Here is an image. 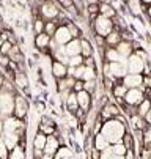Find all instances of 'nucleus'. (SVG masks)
I'll return each instance as SVG.
<instances>
[{
  "mask_svg": "<svg viewBox=\"0 0 151 159\" xmlns=\"http://www.w3.org/2000/svg\"><path fill=\"white\" fill-rule=\"evenodd\" d=\"M148 14H149V17H151V8H149V10H148Z\"/></svg>",
  "mask_w": 151,
  "mask_h": 159,
  "instance_id": "57",
  "label": "nucleus"
},
{
  "mask_svg": "<svg viewBox=\"0 0 151 159\" xmlns=\"http://www.w3.org/2000/svg\"><path fill=\"white\" fill-rule=\"evenodd\" d=\"M46 142H47V135L42 134L39 131H36L35 137H33V150H42L44 151V147H46Z\"/></svg>",
  "mask_w": 151,
  "mask_h": 159,
  "instance_id": "22",
  "label": "nucleus"
},
{
  "mask_svg": "<svg viewBox=\"0 0 151 159\" xmlns=\"http://www.w3.org/2000/svg\"><path fill=\"white\" fill-rule=\"evenodd\" d=\"M127 7L132 11V14H139L140 13V3L139 0H127Z\"/></svg>",
  "mask_w": 151,
  "mask_h": 159,
  "instance_id": "38",
  "label": "nucleus"
},
{
  "mask_svg": "<svg viewBox=\"0 0 151 159\" xmlns=\"http://www.w3.org/2000/svg\"><path fill=\"white\" fill-rule=\"evenodd\" d=\"M83 65L87 66V68H96V65H95V58H93V57L83 58Z\"/></svg>",
  "mask_w": 151,
  "mask_h": 159,
  "instance_id": "46",
  "label": "nucleus"
},
{
  "mask_svg": "<svg viewBox=\"0 0 151 159\" xmlns=\"http://www.w3.org/2000/svg\"><path fill=\"white\" fill-rule=\"evenodd\" d=\"M101 159H124V156H117V154H113V153H112V148L109 147L105 151H102Z\"/></svg>",
  "mask_w": 151,
  "mask_h": 159,
  "instance_id": "39",
  "label": "nucleus"
},
{
  "mask_svg": "<svg viewBox=\"0 0 151 159\" xmlns=\"http://www.w3.org/2000/svg\"><path fill=\"white\" fill-rule=\"evenodd\" d=\"M25 147H27V140L20 142L17 147H14V148L10 151V156H8V159H27Z\"/></svg>",
  "mask_w": 151,
  "mask_h": 159,
  "instance_id": "19",
  "label": "nucleus"
},
{
  "mask_svg": "<svg viewBox=\"0 0 151 159\" xmlns=\"http://www.w3.org/2000/svg\"><path fill=\"white\" fill-rule=\"evenodd\" d=\"M83 65V57L82 55H76V57H69V61H68V66L69 68H77Z\"/></svg>",
  "mask_w": 151,
  "mask_h": 159,
  "instance_id": "37",
  "label": "nucleus"
},
{
  "mask_svg": "<svg viewBox=\"0 0 151 159\" xmlns=\"http://www.w3.org/2000/svg\"><path fill=\"white\" fill-rule=\"evenodd\" d=\"M13 84H14L16 90H19V92H29L30 80H29V76H27L24 71H16V73H14Z\"/></svg>",
  "mask_w": 151,
  "mask_h": 159,
  "instance_id": "9",
  "label": "nucleus"
},
{
  "mask_svg": "<svg viewBox=\"0 0 151 159\" xmlns=\"http://www.w3.org/2000/svg\"><path fill=\"white\" fill-rule=\"evenodd\" d=\"M33 30H35L36 35L44 33V22H42L41 19H36V20H35V24H33Z\"/></svg>",
  "mask_w": 151,
  "mask_h": 159,
  "instance_id": "42",
  "label": "nucleus"
},
{
  "mask_svg": "<svg viewBox=\"0 0 151 159\" xmlns=\"http://www.w3.org/2000/svg\"><path fill=\"white\" fill-rule=\"evenodd\" d=\"M121 84L127 88H140L143 85V74H126L121 79Z\"/></svg>",
  "mask_w": 151,
  "mask_h": 159,
  "instance_id": "12",
  "label": "nucleus"
},
{
  "mask_svg": "<svg viewBox=\"0 0 151 159\" xmlns=\"http://www.w3.org/2000/svg\"><path fill=\"white\" fill-rule=\"evenodd\" d=\"M82 80L83 82H87V80H98V71H96V68H87V66H85Z\"/></svg>",
  "mask_w": 151,
  "mask_h": 159,
  "instance_id": "30",
  "label": "nucleus"
},
{
  "mask_svg": "<svg viewBox=\"0 0 151 159\" xmlns=\"http://www.w3.org/2000/svg\"><path fill=\"white\" fill-rule=\"evenodd\" d=\"M41 14L44 16L46 19L52 20V19H55L58 16V8L55 7V3L46 2V3H42V7H41Z\"/></svg>",
  "mask_w": 151,
  "mask_h": 159,
  "instance_id": "18",
  "label": "nucleus"
},
{
  "mask_svg": "<svg viewBox=\"0 0 151 159\" xmlns=\"http://www.w3.org/2000/svg\"><path fill=\"white\" fill-rule=\"evenodd\" d=\"M83 90L93 96L95 92L98 90V80H87V82H83Z\"/></svg>",
  "mask_w": 151,
  "mask_h": 159,
  "instance_id": "32",
  "label": "nucleus"
},
{
  "mask_svg": "<svg viewBox=\"0 0 151 159\" xmlns=\"http://www.w3.org/2000/svg\"><path fill=\"white\" fill-rule=\"evenodd\" d=\"M64 52L68 57H76V55H82V44L80 39H71L66 46H64Z\"/></svg>",
  "mask_w": 151,
  "mask_h": 159,
  "instance_id": "16",
  "label": "nucleus"
},
{
  "mask_svg": "<svg viewBox=\"0 0 151 159\" xmlns=\"http://www.w3.org/2000/svg\"><path fill=\"white\" fill-rule=\"evenodd\" d=\"M51 71H52V76L55 77V80H57V79H63V77L68 76V65H64V63H61V61L54 60Z\"/></svg>",
  "mask_w": 151,
  "mask_h": 159,
  "instance_id": "14",
  "label": "nucleus"
},
{
  "mask_svg": "<svg viewBox=\"0 0 151 159\" xmlns=\"http://www.w3.org/2000/svg\"><path fill=\"white\" fill-rule=\"evenodd\" d=\"M3 82H5V76L0 73V90H2V87H3Z\"/></svg>",
  "mask_w": 151,
  "mask_h": 159,
  "instance_id": "51",
  "label": "nucleus"
},
{
  "mask_svg": "<svg viewBox=\"0 0 151 159\" xmlns=\"http://www.w3.org/2000/svg\"><path fill=\"white\" fill-rule=\"evenodd\" d=\"M104 57H105V61H109V63H112V61H126V60L118 54V51H117L115 48H109V49L105 51Z\"/></svg>",
  "mask_w": 151,
  "mask_h": 159,
  "instance_id": "25",
  "label": "nucleus"
},
{
  "mask_svg": "<svg viewBox=\"0 0 151 159\" xmlns=\"http://www.w3.org/2000/svg\"><path fill=\"white\" fill-rule=\"evenodd\" d=\"M93 147L96 148V150H99V151H105L107 148L110 147V143H109V140H107L104 135L99 132V134H95L93 135Z\"/></svg>",
  "mask_w": 151,
  "mask_h": 159,
  "instance_id": "21",
  "label": "nucleus"
},
{
  "mask_svg": "<svg viewBox=\"0 0 151 159\" xmlns=\"http://www.w3.org/2000/svg\"><path fill=\"white\" fill-rule=\"evenodd\" d=\"M60 147H61L60 137H55V135H47V142H46V147H44V153L46 154H51V156H55V153L58 151Z\"/></svg>",
  "mask_w": 151,
  "mask_h": 159,
  "instance_id": "13",
  "label": "nucleus"
},
{
  "mask_svg": "<svg viewBox=\"0 0 151 159\" xmlns=\"http://www.w3.org/2000/svg\"><path fill=\"white\" fill-rule=\"evenodd\" d=\"M57 29H58V27H57V24H55L54 20H49L47 24H44V33L49 35V36H54L55 32H57Z\"/></svg>",
  "mask_w": 151,
  "mask_h": 159,
  "instance_id": "35",
  "label": "nucleus"
},
{
  "mask_svg": "<svg viewBox=\"0 0 151 159\" xmlns=\"http://www.w3.org/2000/svg\"><path fill=\"white\" fill-rule=\"evenodd\" d=\"M29 110H30L29 99H27L24 95H20V93L17 92L16 96H14V112H13V117H16V118H19V120H27Z\"/></svg>",
  "mask_w": 151,
  "mask_h": 159,
  "instance_id": "3",
  "label": "nucleus"
},
{
  "mask_svg": "<svg viewBox=\"0 0 151 159\" xmlns=\"http://www.w3.org/2000/svg\"><path fill=\"white\" fill-rule=\"evenodd\" d=\"M54 159H77V153L68 145H61L55 153Z\"/></svg>",
  "mask_w": 151,
  "mask_h": 159,
  "instance_id": "17",
  "label": "nucleus"
},
{
  "mask_svg": "<svg viewBox=\"0 0 151 159\" xmlns=\"http://www.w3.org/2000/svg\"><path fill=\"white\" fill-rule=\"evenodd\" d=\"M127 73L129 74H143V70H145V65L148 61L142 60L137 54H132L131 57L127 58Z\"/></svg>",
  "mask_w": 151,
  "mask_h": 159,
  "instance_id": "6",
  "label": "nucleus"
},
{
  "mask_svg": "<svg viewBox=\"0 0 151 159\" xmlns=\"http://www.w3.org/2000/svg\"><path fill=\"white\" fill-rule=\"evenodd\" d=\"M77 95V102H79V109H82L85 113H88L93 107V96L90 93H87L85 90L76 93Z\"/></svg>",
  "mask_w": 151,
  "mask_h": 159,
  "instance_id": "10",
  "label": "nucleus"
},
{
  "mask_svg": "<svg viewBox=\"0 0 151 159\" xmlns=\"http://www.w3.org/2000/svg\"><path fill=\"white\" fill-rule=\"evenodd\" d=\"M105 43L109 44L110 48H117L118 44L121 43V35H120L117 30H113L112 33H109V35L105 36Z\"/></svg>",
  "mask_w": 151,
  "mask_h": 159,
  "instance_id": "27",
  "label": "nucleus"
},
{
  "mask_svg": "<svg viewBox=\"0 0 151 159\" xmlns=\"http://www.w3.org/2000/svg\"><path fill=\"white\" fill-rule=\"evenodd\" d=\"M2 134H3V120L0 118V139H2Z\"/></svg>",
  "mask_w": 151,
  "mask_h": 159,
  "instance_id": "52",
  "label": "nucleus"
},
{
  "mask_svg": "<svg viewBox=\"0 0 151 159\" xmlns=\"http://www.w3.org/2000/svg\"><path fill=\"white\" fill-rule=\"evenodd\" d=\"M17 92H11V90H0V118H8L14 112V96Z\"/></svg>",
  "mask_w": 151,
  "mask_h": 159,
  "instance_id": "2",
  "label": "nucleus"
},
{
  "mask_svg": "<svg viewBox=\"0 0 151 159\" xmlns=\"http://www.w3.org/2000/svg\"><path fill=\"white\" fill-rule=\"evenodd\" d=\"M126 125L118 121L117 118H112V120H107L104 121L102 125V129H101V134L104 137L109 140L110 145H115V143H121L123 142V137L126 134Z\"/></svg>",
  "mask_w": 151,
  "mask_h": 159,
  "instance_id": "1",
  "label": "nucleus"
},
{
  "mask_svg": "<svg viewBox=\"0 0 151 159\" xmlns=\"http://www.w3.org/2000/svg\"><path fill=\"white\" fill-rule=\"evenodd\" d=\"M143 2H148V3H149V2H151V0H143Z\"/></svg>",
  "mask_w": 151,
  "mask_h": 159,
  "instance_id": "58",
  "label": "nucleus"
},
{
  "mask_svg": "<svg viewBox=\"0 0 151 159\" xmlns=\"http://www.w3.org/2000/svg\"><path fill=\"white\" fill-rule=\"evenodd\" d=\"M71 39H73V36H71V33H69L66 25H60L57 29L55 35H54V41L58 44V46H66Z\"/></svg>",
  "mask_w": 151,
  "mask_h": 159,
  "instance_id": "11",
  "label": "nucleus"
},
{
  "mask_svg": "<svg viewBox=\"0 0 151 159\" xmlns=\"http://www.w3.org/2000/svg\"><path fill=\"white\" fill-rule=\"evenodd\" d=\"M99 3H109V5H112V0H98Z\"/></svg>",
  "mask_w": 151,
  "mask_h": 159,
  "instance_id": "55",
  "label": "nucleus"
},
{
  "mask_svg": "<svg viewBox=\"0 0 151 159\" xmlns=\"http://www.w3.org/2000/svg\"><path fill=\"white\" fill-rule=\"evenodd\" d=\"M149 110H151V99H149V98H145V99L137 106V113H139L140 117L145 118V115H146Z\"/></svg>",
  "mask_w": 151,
  "mask_h": 159,
  "instance_id": "28",
  "label": "nucleus"
},
{
  "mask_svg": "<svg viewBox=\"0 0 151 159\" xmlns=\"http://www.w3.org/2000/svg\"><path fill=\"white\" fill-rule=\"evenodd\" d=\"M115 49L118 51V54H120L124 60L129 58V57L134 54V46H132V43H131V41H127V39H121V43L118 44Z\"/></svg>",
  "mask_w": 151,
  "mask_h": 159,
  "instance_id": "15",
  "label": "nucleus"
},
{
  "mask_svg": "<svg viewBox=\"0 0 151 159\" xmlns=\"http://www.w3.org/2000/svg\"><path fill=\"white\" fill-rule=\"evenodd\" d=\"M82 90H83V80H76L73 92H74V93H79V92H82Z\"/></svg>",
  "mask_w": 151,
  "mask_h": 159,
  "instance_id": "45",
  "label": "nucleus"
},
{
  "mask_svg": "<svg viewBox=\"0 0 151 159\" xmlns=\"http://www.w3.org/2000/svg\"><path fill=\"white\" fill-rule=\"evenodd\" d=\"M73 5L76 7V10L80 13L83 10V3H82V0H73Z\"/></svg>",
  "mask_w": 151,
  "mask_h": 159,
  "instance_id": "48",
  "label": "nucleus"
},
{
  "mask_svg": "<svg viewBox=\"0 0 151 159\" xmlns=\"http://www.w3.org/2000/svg\"><path fill=\"white\" fill-rule=\"evenodd\" d=\"M145 121H146V125H148V126H151V110L145 115Z\"/></svg>",
  "mask_w": 151,
  "mask_h": 159,
  "instance_id": "50",
  "label": "nucleus"
},
{
  "mask_svg": "<svg viewBox=\"0 0 151 159\" xmlns=\"http://www.w3.org/2000/svg\"><path fill=\"white\" fill-rule=\"evenodd\" d=\"M146 98V88L142 85L140 88H129L124 96V102L127 106H139L143 99Z\"/></svg>",
  "mask_w": 151,
  "mask_h": 159,
  "instance_id": "4",
  "label": "nucleus"
},
{
  "mask_svg": "<svg viewBox=\"0 0 151 159\" xmlns=\"http://www.w3.org/2000/svg\"><path fill=\"white\" fill-rule=\"evenodd\" d=\"M10 63H11V60H10V57L8 55H3V54H0V66L2 68H10Z\"/></svg>",
  "mask_w": 151,
  "mask_h": 159,
  "instance_id": "44",
  "label": "nucleus"
},
{
  "mask_svg": "<svg viewBox=\"0 0 151 159\" xmlns=\"http://www.w3.org/2000/svg\"><path fill=\"white\" fill-rule=\"evenodd\" d=\"M2 44H3V39H2V36H0V48H2Z\"/></svg>",
  "mask_w": 151,
  "mask_h": 159,
  "instance_id": "56",
  "label": "nucleus"
},
{
  "mask_svg": "<svg viewBox=\"0 0 151 159\" xmlns=\"http://www.w3.org/2000/svg\"><path fill=\"white\" fill-rule=\"evenodd\" d=\"M64 107H66V112L69 113H76L79 110V102H77V95L74 92H71V95L68 96V99L64 101Z\"/></svg>",
  "mask_w": 151,
  "mask_h": 159,
  "instance_id": "23",
  "label": "nucleus"
},
{
  "mask_svg": "<svg viewBox=\"0 0 151 159\" xmlns=\"http://www.w3.org/2000/svg\"><path fill=\"white\" fill-rule=\"evenodd\" d=\"M8 156H10V150L5 145L3 139H0V159H8Z\"/></svg>",
  "mask_w": 151,
  "mask_h": 159,
  "instance_id": "40",
  "label": "nucleus"
},
{
  "mask_svg": "<svg viewBox=\"0 0 151 159\" xmlns=\"http://www.w3.org/2000/svg\"><path fill=\"white\" fill-rule=\"evenodd\" d=\"M80 44H82V57L83 58L93 57V46L91 44L87 39H80Z\"/></svg>",
  "mask_w": 151,
  "mask_h": 159,
  "instance_id": "31",
  "label": "nucleus"
},
{
  "mask_svg": "<svg viewBox=\"0 0 151 159\" xmlns=\"http://www.w3.org/2000/svg\"><path fill=\"white\" fill-rule=\"evenodd\" d=\"M58 2H60V5L63 8H66V10H69L73 7V0H58Z\"/></svg>",
  "mask_w": 151,
  "mask_h": 159,
  "instance_id": "47",
  "label": "nucleus"
},
{
  "mask_svg": "<svg viewBox=\"0 0 151 159\" xmlns=\"http://www.w3.org/2000/svg\"><path fill=\"white\" fill-rule=\"evenodd\" d=\"M13 46L14 44L11 43V41H3V44H2V48H0V54H3V55H8L10 52H11V49H13Z\"/></svg>",
  "mask_w": 151,
  "mask_h": 159,
  "instance_id": "41",
  "label": "nucleus"
},
{
  "mask_svg": "<svg viewBox=\"0 0 151 159\" xmlns=\"http://www.w3.org/2000/svg\"><path fill=\"white\" fill-rule=\"evenodd\" d=\"M99 11V5H88V13L90 14H96Z\"/></svg>",
  "mask_w": 151,
  "mask_h": 159,
  "instance_id": "49",
  "label": "nucleus"
},
{
  "mask_svg": "<svg viewBox=\"0 0 151 159\" xmlns=\"http://www.w3.org/2000/svg\"><path fill=\"white\" fill-rule=\"evenodd\" d=\"M127 123H129V126H131L134 131H143L148 126L146 121H145V118L140 117L139 113H135V115H132V117H129L127 118Z\"/></svg>",
  "mask_w": 151,
  "mask_h": 159,
  "instance_id": "20",
  "label": "nucleus"
},
{
  "mask_svg": "<svg viewBox=\"0 0 151 159\" xmlns=\"http://www.w3.org/2000/svg\"><path fill=\"white\" fill-rule=\"evenodd\" d=\"M38 131L42 132V134H46V135H54L58 129H57V126H55L52 118H49L47 115H41L39 123H38Z\"/></svg>",
  "mask_w": 151,
  "mask_h": 159,
  "instance_id": "8",
  "label": "nucleus"
},
{
  "mask_svg": "<svg viewBox=\"0 0 151 159\" xmlns=\"http://www.w3.org/2000/svg\"><path fill=\"white\" fill-rule=\"evenodd\" d=\"M68 27V30H69V33H71V36H73V39H76V38H79V35H80V32H79V29L74 25V24H68L66 25Z\"/></svg>",
  "mask_w": 151,
  "mask_h": 159,
  "instance_id": "43",
  "label": "nucleus"
},
{
  "mask_svg": "<svg viewBox=\"0 0 151 159\" xmlns=\"http://www.w3.org/2000/svg\"><path fill=\"white\" fill-rule=\"evenodd\" d=\"M41 159H54V156H51V154H46V153H44Z\"/></svg>",
  "mask_w": 151,
  "mask_h": 159,
  "instance_id": "53",
  "label": "nucleus"
},
{
  "mask_svg": "<svg viewBox=\"0 0 151 159\" xmlns=\"http://www.w3.org/2000/svg\"><path fill=\"white\" fill-rule=\"evenodd\" d=\"M109 70H110V77L112 79L121 80L127 74V63L126 61H112V63H109Z\"/></svg>",
  "mask_w": 151,
  "mask_h": 159,
  "instance_id": "7",
  "label": "nucleus"
},
{
  "mask_svg": "<svg viewBox=\"0 0 151 159\" xmlns=\"http://www.w3.org/2000/svg\"><path fill=\"white\" fill-rule=\"evenodd\" d=\"M87 2H88V5H98L99 3L98 0H87Z\"/></svg>",
  "mask_w": 151,
  "mask_h": 159,
  "instance_id": "54",
  "label": "nucleus"
},
{
  "mask_svg": "<svg viewBox=\"0 0 151 159\" xmlns=\"http://www.w3.org/2000/svg\"><path fill=\"white\" fill-rule=\"evenodd\" d=\"M123 145L126 147V150H134V135L129 131H126L124 137H123Z\"/></svg>",
  "mask_w": 151,
  "mask_h": 159,
  "instance_id": "33",
  "label": "nucleus"
},
{
  "mask_svg": "<svg viewBox=\"0 0 151 159\" xmlns=\"http://www.w3.org/2000/svg\"><path fill=\"white\" fill-rule=\"evenodd\" d=\"M99 13H101V16H104V17H115V10H113V7L112 5H109V3H99Z\"/></svg>",
  "mask_w": 151,
  "mask_h": 159,
  "instance_id": "29",
  "label": "nucleus"
},
{
  "mask_svg": "<svg viewBox=\"0 0 151 159\" xmlns=\"http://www.w3.org/2000/svg\"><path fill=\"white\" fill-rule=\"evenodd\" d=\"M143 147L146 150L151 148V126H146L143 129Z\"/></svg>",
  "mask_w": 151,
  "mask_h": 159,
  "instance_id": "34",
  "label": "nucleus"
},
{
  "mask_svg": "<svg viewBox=\"0 0 151 159\" xmlns=\"http://www.w3.org/2000/svg\"><path fill=\"white\" fill-rule=\"evenodd\" d=\"M51 39H52V38H51L49 35L39 33V35H36V38H35V46H36L38 49H46V48H49Z\"/></svg>",
  "mask_w": 151,
  "mask_h": 159,
  "instance_id": "24",
  "label": "nucleus"
},
{
  "mask_svg": "<svg viewBox=\"0 0 151 159\" xmlns=\"http://www.w3.org/2000/svg\"><path fill=\"white\" fill-rule=\"evenodd\" d=\"M127 87L126 85H123L121 84V80L118 82V84H115V87L112 88V95H113V99H117V98H123L124 99V96H126V93H127Z\"/></svg>",
  "mask_w": 151,
  "mask_h": 159,
  "instance_id": "26",
  "label": "nucleus"
},
{
  "mask_svg": "<svg viewBox=\"0 0 151 159\" xmlns=\"http://www.w3.org/2000/svg\"><path fill=\"white\" fill-rule=\"evenodd\" d=\"M110 148H112V153L113 154H117V156H124L126 154V147L123 145V142L121 143H115V145H110Z\"/></svg>",
  "mask_w": 151,
  "mask_h": 159,
  "instance_id": "36",
  "label": "nucleus"
},
{
  "mask_svg": "<svg viewBox=\"0 0 151 159\" xmlns=\"http://www.w3.org/2000/svg\"><path fill=\"white\" fill-rule=\"evenodd\" d=\"M95 30L96 35L99 36H107L109 33L113 32V22L109 17H104V16H98L95 20Z\"/></svg>",
  "mask_w": 151,
  "mask_h": 159,
  "instance_id": "5",
  "label": "nucleus"
}]
</instances>
